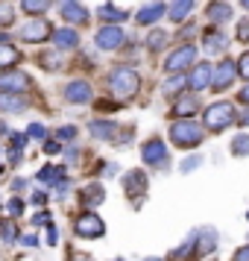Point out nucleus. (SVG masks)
Returning a JSON list of instances; mask_svg holds the SVG:
<instances>
[{
  "label": "nucleus",
  "mask_w": 249,
  "mask_h": 261,
  "mask_svg": "<svg viewBox=\"0 0 249 261\" xmlns=\"http://www.w3.org/2000/svg\"><path fill=\"white\" fill-rule=\"evenodd\" d=\"M18 59H21V53L12 44H0V71H9Z\"/></svg>",
  "instance_id": "393cba45"
},
{
  "label": "nucleus",
  "mask_w": 249,
  "mask_h": 261,
  "mask_svg": "<svg viewBox=\"0 0 249 261\" xmlns=\"http://www.w3.org/2000/svg\"><path fill=\"white\" fill-rule=\"evenodd\" d=\"M164 44H167V33H164V30H153V33L147 36V47L153 50V53L164 50Z\"/></svg>",
  "instance_id": "c756f323"
},
{
  "label": "nucleus",
  "mask_w": 249,
  "mask_h": 261,
  "mask_svg": "<svg viewBox=\"0 0 249 261\" xmlns=\"http://www.w3.org/2000/svg\"><path fill=\"white\" fill-rule=\"evenodd\" d=\"M41 65L47 68V71H53V68H59V59H56V53H41Z\"/></svg>",
  "instance_id": "58836bf2"
},
{
  "label": "nucleus",
  "mask_w": 249,
  "mask_h": 261,
  "mask_svg": "<svg viewBox=\"0 0 249 261\" xmlns=\"http://www.w3.org/2000/svg\"><path fill=\"white\" fill-rule=\"evenodd\" d=\"M237 41H249V18H243L237 24Z\"/></svg>",
  "instance_id": "a19ab883"
},
{
  "label": "nucleus",
  "mask_w": 249,
  "mask_h": 261,
  "mask_svg": "<svg viewBox=\"0 0 249 261\" xmlns=\"http://www.w3.org/2000/svg\"><path fill=\"white\" fill-rule=\"evenodd\" d=\"M73 261H91V258H88V255H76Z\"/></svg>",
  "instance_id": "3c124183"
},
{
  "label": "nucleus",
  "mask_w": 249,
  "mask_h": 261,
  "mask_svg": "<svg viewBox=\"0 0 249 261\" xmlns=\"http://www.w3.org/2000/svg\"><path fill=\"white\" fill-rule=\"evenodd\" d=\"M62 94H65L68 103L82 106V103H91V94H94V91H91V85L85 83V80H71V83L65 85V91H62Z\"/></svg>",
  "instance_id": "6e6552de"
},
{
  "label": "nucleus",
  "mask_w": 249,
  "mask_h": 261,
  "mask_svg": "<svg viewBox=\"0 0 249 261\" xmlns=\"http://www.w3.org/2000/svg\"><path fill=\"white\" fill-rule=\"evenodd\" d=\"M50 220H53L50 212H38L36 217H33V226H50Z\"/></svg>",
  "instance_id": "79ce46f5"
},
{
  "label": "nucleus",
  "mask_w": 249,
  "mask_h": 261,
  "mask_svg": "<svg viewBox=\"0 0 249 261\" xmlns=\"http://www.w3.org/2000/svg\"><path fill=\"white\" fill-rule=\"evenodd\" d=\"M211 76H214V68L208 62H200V65H193V71H190V76H188V85L193 91H202V88L211 85Z\"/></svg>",
  "instance_id": "ddd939ff"
},
{
  "label": "nucleus",
  "mask_w": 249,
  "mask_h": 261,
  "mask_svg": "<svg viewBox=\"0 0 249 261\" xmlns=\"http://www.w3.org/2000/svg\"><path fill=\"white\" fill-rule=\"evenodd\" d=\"M56 138H59V141H73V138H76V126H62V129L56 132Z\"/></svg>",
  "instance_id": "ea45409f"
},
{
  "label": "nucleus",
  "mask_w": 249,
  "mask_h": 261,
  "mask_svg": "<svg viewBox=\"0 0 249 261\" xmlns=\"http://www.w3.org/2000/svg\"><path fill=\"white\" fill-rule=\"evenodd\" d=\"M243 9H249V0H243Z\"/></svg>",
  "instance_id": "603ef678"
},
{
  "label": "nucleus",
  "mask_w": 249,
  "mask_h": 261,
  "mask_svg": "<svg viewBox=\"0 0 249 261\" xmlns=\"http://www.w3.org/2000/svg\"><path fill=\"white\" fill-rule=\"evenodd\" d=\"M50 38H53L56 50H73L76 44H79V33H76L73 27H62V30H56Z\"/></svg>",
  "instance_id": "2eb2a0df"
},
{
  "label": "nucleus",
  "mask_w": 249,
  "mask_h": 261,
  "mask_svg": "<svg viewBox=\"0 0 249 261\" xmlns=\"http://www.w3.org/2000/svg\"><path fill=\"white\" fill-rule=\"evenodd\" d=\"M12 21H15V9L3 3V6H0V24H3V27H9Z\"/></svg>",
  "instance_id": "e433bc0d"
},
{
  "label": "nucleus",
  "mask_w": 249,
  "mask_h": 261,
  "mask_svg": "<svg viewBox=\"0 0 249 261\" xmlns=\"http://www.w3.org/2000/svg\"><path fill=\"white\" fill-rule=\"evenodd\" d=\"M232 153L235 155H249V132H240L232 138Z\"/></svg>",
  "instance_id": "7c9ffc66"
},
{
  "label": "nucleus",
  "mask_w": 249,
  "mask_h": 261,
  "mask_svg": "<svg viewBox=\"0 0 249 261\" xmlns=\"http://www.w3.org/2000/svg\"><path fill=\"white\" fill-rule=\"evenodd\" d=\"M56 241H59V229H56V226L50 223V226H47V244H50V247H53Z\"/></svg>",
  "instance_id": "c03bdc74"
},
{
  "label": "nucleus",
  "mask_w": 249,
  "mask_h": 261,
  "mask_svg": "<svg viewBox=\"0 0 249 261\" xmlns=\"http://www.w3.org/2000/svg\"><path fill=\"white\" fill-rule=\"evenodd\" d=\"M108 88H112V94L118 97V100H132V97L138 94V88H141V76L135 68H126V65H120L115 71L108 73Z\"/></svg>",
  "instance_id": "f257e3e1"
},
{
  "label": "nucleus",
  "mask_w": 249,
  "mask_h": 261,
  "mask_svg": "<svg viewBox=\"0 0 249 261\" xmlns=\"http://www.w3.org/2000/svg\"><path fill=\"white\" fill-rule=\"evenodd\" d=\"M26 138H36V141H44V138H47V129H44L41 123H30V129H26Z\"/></svg>",
  "instance_id": "72a5a7b5"
},
{
  "label": "nucleus",
  "mask_w": 249,
  "mask_h": 261,
  "mask_svg": "<svg viewBox=\"0 0 249 261\" xmlns=\"http://www.w3.org/2000/svg\"><path fill=\"white\" fill-rule=\"evenodd\" d=\"M30 202H33V205H44V202H47V194H44V191H36V194L30 197Z\"/></svg>",
  "instance_id": "37998d69"
},
{
  "label": "nucleus",
  "mask_w": 249,
  "mask_h": 261,
  "mask_svg": "<svg viewBox=\"0 0 249 261\" xmlns=\"http://www.w3.org/2000/svg\"><path fill=\"white\" fill-rule=\"evenodd\" d=\"M144 261H161V258H144Z\"/></svg>",
  "instance_id": "864d4df0"
},
{
  "label": "nucleus",
  "mask_w": 249,
  "mask_h": 261,
  "mask_svg": "<svg viewBox=\"0 0 249 261\" xmlns=\"http://www.w3.org/2000/svg\"><path fill=\"white\" fill-rule=\"evenodd\" d=\"M26 88H30V76L24 71H0V91L21 94Z\"/></svg>",
  "instance_id": "1a4fd4ad"
},
{
  "label": "nucleus",
  "mask_w": 249,
  "mask_h": 261,
  "mask_svg": "<svg viewBox=\"0 0 249 261\" xmlns=\"http://www.w3.org/2000/svg\"><path fill=\"white\" fill-rule=\"evenodd\" d=\"M18 36L24 38V41H30V44H36V41H44V38L53 36V27H50L44 18H33V21H26V24L21 27Z\"/></svg>",
  "instance_id": "0eeeda50"
},
{
  "label": "nucleus",
  "mask_w": 249,
  "mask_h": 261,
  "mask_svg": "<svg viewBox=\"0 0 249 261\" xmlns=\"http://www.w3.org/2000/svg\"><path fill=\"white\" fill-rule=\"evenodd\" d=\"M202 165V155H185L182 162H179V170L182 173H190V170H197Z\"/></svg>",
  "instance_id": "473e14b6"
},
{
  "label": "nucleus",
  "mask_w": 249,
  "mask_h": 261,
  "mask_svg": "<svg viewBox=\"0 0 249 261\" xmlns=\"http://www.w3.org/2000/svg\"><path fill=\"white\" fill-rule=\"evenodd\" d=\"M26 106H30V100H26L24 94L0 91V112H12V115H18V112H24Z\"/></svg>",
  "instance_id": "dca6fc26"
},
{
  "label": "nucleus",
  "mask_w": 249,
  "mask_h": 261,
  "mask_svg": "<svg viewBox=\"0 0 249 261\" xmlns=\"http://www.w3.org/2000/svg\"><path fill=\"white\" fill-rule=\"evenodd\" d=\"M73 232L79 238H103L106 235V223H103V217L94 212H85L76 217V223H73Z\"/></svg>",
  "instance_id": "20e7f679"
},
{
  "label": "nucleus",
  "mask_w": 249,
  "mask_h": 261,
  "mask_svg": "<svg viewBox=\"0 0 249 261\" xmlns=\"http://www.w3.org/2000/svg\"><path fill=\"white\" fill-rule=\"evenodd\" d=\"M9 144H12L15 153H21V150L26 147V135L24 132H12V135H9Z\"/></svg>",
  "instance_id": "f704fd0d"
},
{
  "label": "nucleus",
  "mask_w": 249,
  "mask_h": 261,
  "mask_svg": "<svg viewBox=\"0 0 249 261\" xmlns=\"http://www.w3.org/2000/svg\"><path fill=\"white\" fill-rule=\"evenodd\" d=\"M197 238H200V252H211L217 247V232L214 229H202V232H197Z\"/></svg>",
  "instance_id": "c85d7f7f"
},
{
  "label": "nucleus",
  "mask_w": 249,
  "mask_h": 261,
  "mask_svg": "<svg viewBox=\"0 0 249 261\" xmlns=\"http://www.w3.org/2000/svg\"><path fill=\"white\" fill-rule=\"evenodd\" d=\"M185 85H188V76H182V73H173V76H170V80H167V83L161 85V91H164V94L170 97V94H179V91H182Z\"/></svg>",
  "instance_id": "cd10ccee"
},
{
  "label": "nucleus",
  "mask_w": 249,
  "mask_h": 261,
  "mask_svg": "<svg viewBox=\"0 0 249 261\" xmlns=\"http://www.w3.org/2000/svg\"><path fill=\"white\" fill-rule=\"evenodd\" d=\"M240 103H246V106H249V83L243 85V91H240Z\"/></svg>",
  "instance_id": "09e8293b"
},
{
  "label": "nucleus",
  "mask_w": 249,
  "mask_h": 261,
  "mask_svg": "<svg viewBox=\"0 0 249 261\" xmlns=\"http://www.w3.org/2000/svg\"><path fill=\"white\" fill-rule=\"evenodd\" d=\"M97 15H100L103 21H115V24H120V21H126V18H129V12H123V9H118V6H112V3H106V6H100V9H97Z\"/></svg>",
  "instance_id": "b1692460"
},
{
  "label": "nucleus",
  "mask_w": 249,
  "mask_h": 261,
  "mask_svg": "<svg viewBox=\"0 0 249 261\" xmlns=\"http://www.w3.org/2000/svg\"><path fill=\"white\" fill-rule=\"evenodd\" d=\"M0 238H3V244H12V241H18V229H15L12 220H3V223H0Z\"/></svg>",
  "instance_id": "2f4dec72"
},
{
  "label": "nucleus",
  "mask_w": 249,
  "mask_h": 261,
  "mask_svg": "<svg viewBox=\"0 0 249 261\" xmlns=\"http://www.w3.org/2000/svg\"><path fill=\"white\" fill-rule=\"evenodd\" d=\"M115 261H123V258H115Z\"/></svg>",
  "instance_id": "5fc2aeb1"
},
{
  "label": "nucleus",
  "mask_w": 249,
  "mask_h": 261,
  "mask_svg": "<svg viewBox=\"0 0 249 261\" xmlns=\"http://www.w3.org/2000/svg\"><path fill=\"white\" fill-rule=\"evenodd\" d=\"M235 120H237V112L229 100H217V103H211V106L205 109V126H211L214 132L232 126Z\"/></svg>",
  "instance_id": "7ed1b4c3"
},
{
  "label": "nucleus",
  "mask_w": 249,
  "mask_h": 261,
  "mask_svg": "<svg viewBox=\"0 0 249 261\" xmlns=\"http://www.w3.org/2000/svg\"><path fill=\"white\" fill-rule=\"evenodd\" d=\"M115 132H118V123H112V120H91V135L100 138V141H112Z\"/></svg>",
  "instance_id": "412c9836"
},
{
  "label": "nucleus",
  "mask_w": 249,
  "mask_h": 261,
  "mask_svg": "<svg viewBox=\"0 0 249 261\" xmlns=\"http://www.w3.org/2000/svg\"><path fill=\"white\" fill-rule=\"evenodd\" d=\"M232 261H249V247H240L235 252V258H232Z\"/></svg>",
  "instance_id": "de8ad7c7"
},
{
  "label": "nucleus",
  "mask_w": 249,
  "mask_h": 261,
  "mask_svg": "<svg viewBox=\"0 0 249 261\" xmlns=\"http://www.w3.org/2000/svg\"><path fill=\"white\" fill-rule=\"evenodd\" d=\"M197 109H200V100H197V94H188V97H179V103L173 106V115L185 120V118H190Z\"/></svg>",
  "instance_id": "6ab92c4d"
},
{
  "label": "nucleus",
  "mask_w": 249,
  "mask_h": 261,
  "mask_svg": "<svg viewBox=\"0 0 249 261\" xmlns=\"http://www.w3.org/2000/svg\"><path fill=\"white\" fill-rule=\"evenodd\" d=\"M141 159L147 165H164L167 162V147L161 138H150V141H144L141 147Z\"/></svg>",
  "instance_id": "9b49d317"
},
{
  "label": "nucleus",
  "mask_w": 249,
  "mask_h": 261,
  "mask_svg": "<svg viewBox=\"0 0 249 261\" xmlns=\"http://www.w3.org/2000/svg\"><path fill=\"white\" fill-rule=\"evenodd\" d=\"M226 47H229V36H226V33H220V30L205 33V38H202V50H205L208 56H220Z\"/></svg>",
  "instance_id": "4468645a"
},
{
  "label": "nucleus",
  "mask_w": 249,
  "mask_h": 261,
  "mask_svg": "<svg viewBox=\"0 0 249 261\" xmlns=\"http://www.w3.org/2000/svg\"><path fill=\"white\" fill-rule=\"evenodd\" d=\"M193 9V0H170V6H167V15L173 18V21H185Z\"/></svg>",
  "instance_id": "4be33fe9"
},
{
  "label": "nucleus",
  "mask_w": 249,
  "mask_h": 261,
  "mask_svg": "<svg viewBox=\"0 0 249 261\" xmlns=\"http://www.w3.org/2000/svg\"><path fill=\"white\" fill-rule=\"evenodd\" d=\"M193 56H197V47L193 44H182V47H176L170 56L164 59V71L167 73H182L188 71L190 65H193Z\"/></svg>",
  "instance_id": "39448f33"
},
{
  "label": "nucleus",
  "mask_w": 249,
  "mask_h": 261,
  "mask_svg": "<svg viewBox=\"0 0 249 261\" xmlns=\"http://www.w3.org/2000/svg\"><path fill=\"white\" fill-rule=\"evenodd\" d=\"M235 73H237V68H235V62L232 59H223L220 62V65H217V68H214V91H226V88H229V85L235 83Z\"/></svg>",
  "instance_id": "9d476101"
},
{
  "label": "nucleus",
  "mask_w": 249,
  "mask_h": 261,
  "mask_svg": "<svg viewBox=\"0 0 249 261\" xmlns=\"http://www.w3.org/2000/svg\"><path fill=\"white\" fill-rule=\"evenodd\" d=\"M38 179H41V182H53V185H56V182H62V179H65V167L44 165L41 170H38Z\"/></svg>",
  "instance_id": "bb28decb"
},
{
  "label": "nucleus",
  "mask_w": 249,
  "mask_h": 261,
  "mask_svg": "<svg viewBox=\"0 0 249 261\" xmlns=\"http://www.w3.org/2000/svg\"><path fill=\"white\" fill-rule=\"evenodd\" d=\"M59 12L68 24H85V21H88V9H85L79 0H62Z\"/></svg>",
  "instance_id": "f8f14e48"
},
{
  "label": "nucleus",
  "mask_w": 249,
  "mask_h": 261,
  "mask_svg": "<svg viewBox=\"0 0 249 261\" xmlns=\"http://www.w3.org/2000/svg\"><path fill=\"white\" fill-rule=\"evenodd\" d=\"M21 244H24V247H38L41 241H38V235H24L21 238Z\"/></svg>",
  "instance_id": "49530a36"
},
{
  "label": "nucleus",
  "mask_w": 249,
  "mask_h": 261,
  "mask_svg": "<svg viewBox=\"0 0 249 261\" xmlns=\"http://www.w3.org/2000/svg\"><path fill=\"white\" fill-rule=\"evenodd\" d=\"M240 123H243V126H249V112H246V115H240Z\"/></svg>",
  "instance_id": "8fccbe9b"
},
{
  "label": "nucleus",
  "mask_w": 249,
  "mask_h": 261,
  "mask_svg": "<svg viewBox=\"0 0 249 261\" xmlns=\"http://www.w3.org/2000/svg\"><path fill=\"white\" fill-rule=\"evenodd\" d=\"M94 41H97V47L100 50H118L120 44L126 41V33H123L118 24H106L103 30H97Z\"/></svg>",
  "instance_id": "423d86ee"
},
{
  "label": "nucleus",
  "mask_w": 249,
  "mask_h": 261,
  "mask_svg": "<svg viewBox=\"0 0 249 261\" xmlns=\"http://www.w3.org/2000/svg\"><path fill=\"white\" fill-rule=\"evenodd\" d=\"M235 68H237V73H240L243 80H249V50L243 53V56H240V62H237Z\"/></svg>",
  "instance_id": "4c0bfd02"
},
{
  "label": "nucleus",
  "mask_w": 249,
  "mask_h": 261,
  "mask_svg": "<svg viewBox=\"0 0 249 261\" xmlns=\"http://www.w3.org/2000/svg\"><path fill=\"white\" fill-rule=\"evenodd\" d=\"M106 200V191H103V185H88V188H82V205H88V208H94V205H100V202Z\"/></svg>",
  "instance_id": "5701e85b"
},
{
  "label": "nucleus",
  "mask_w": 249,
  "mask_h": 261,
  "mask_svg": "<svg viewBox=\"0 0 249 261\" xmlns=\"http://www.w3.org/2000/svg\"><path fill=\"white\" fill-rule=\"evenodd\" d=\"M202 126L197 123V120H190V118H185V120H176L173 126H170V141L176 144V147H197V144L202 141Z\"/></svg>",
  "instance_id": "f03ea898"
},
{
  "label": "nucleus",
  "mask_w": 249,
  "mask_h": 261,
  "mask_svg": "<svg viewBox=\"0 0 249 261\" xmlns=\"http://www.w3.org/2000/svg\"><path fill=\"white\" fill-rule=\"evenodd\" d=\"M123 188H126L129 197H138V194L147 188V176H144L141 170H129V176L123 179Z\"/></svg>",
  "instance_id": "aec40b11"
},
{
  "label": "nucleus",
  "mask_w": 249,
  "mask_h": 261,
  "mask_svg": "<svg viewBox=\"0 0 249 261\" xmlns=\"http://www.w3.org/2000/svg\"><path fill=\"white\" fill-rule=\"evenodd\" d=\"M6 212L12 214V217H21V214H24V202L18 200V197H12V200L6 202Z\"/></svg>",
  "instance_id": "c9c22d12"
},
{
  "label": "nucleus",
  "mask_w": 249,
  "mask_h": 261,
  "mask_svg": "<svg viewBox=\"0 0 249 261\" xmlns=\"http://www.w3.org/2000/svg\"><path fill=\"white\" fill-rule=\"evenodd\" d=\"M59 150H62V147L56 141H44V153H47V155H56Z\"/></svg>",
  "instance_id": "a18cd8bd"
},
{
  "label": "nucleus",
  "mask_w": 249,
  "mask_h": 261,
  "mask_svg": "<svg viewBox=\"0 0 249 261\" xmlns=\"http://www.w3.org/2000/svg\"><path fill=\"white\" fill-rule=\"evenodd\" d=\"M205 15H208V21H211V24H226V21L232 18V6L223 3V0H211V3H208V9H205Z\"/></svg>",
  "instance_id": "a211bd4d"
},
{
  "label": "nucleus",
  "mask_w": 249,
  "mask_h": 261,
  "mask_svg": "<svg viewBox=\"0 0 249 261\" xmlns=\"http://www.w3.org/2000/svg\"><path fill=\"white\" fill-rule=\"evenodd\" d=\"M53 6V0H21V9L26 15H44Z\"/></svg>",
  "instance_id": "a878e982"
},
{
  "label": "nucleus",
  "mask_w": 249,
  "mask_h": 261,
  "mask_svg": "<svg viewBox=\"0 0 249 261\" xmlns=\"http://www.w3.org/2000/svg\"><path fill=\"white\" fill-rule=\"evenodd\" d=\"M164 9H167V6H164V3H158V0H155V3H147L141 12L135 15V21H138L141 27H150V24H155V21L164 15Z\"/></svg>",
  "instance_id": "f3484780"
}]
</instances>
